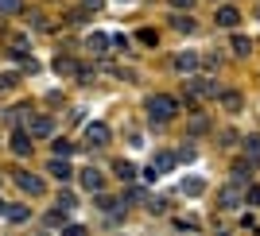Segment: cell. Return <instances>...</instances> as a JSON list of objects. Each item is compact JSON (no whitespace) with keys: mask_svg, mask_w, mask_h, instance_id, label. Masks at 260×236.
Instances as JSON below:
<instances>
[{"mask_svg":"<svg viewBox=\"0 0 260 236\" xmlns=\"http://www.w3.org/2000/svg\"><path fill=\"white\" fill-rule=\"evenodd\" d=\"M214 20L221 23V27H237L241 12H237V8H229V4H225V8H217V16H214Z\"/></svg>","mask_w":260,"mask_h":236,"instance_id":"ba28073f","label":"cell"},{"mask_svg":"<svg viewBox=\"0 0 260 236\" xmlns=\"http://www.w3.org/2000/svg\"><path fill=\"white\" fill-rule=\"evenodd\" d=\"M12 151H16V155H27V151H31V136H27V132H16V136H12Z\"/></svg>","mask_w":260,"mask_h":236,"instance_id":"8fae6325","label":"cell"},{"mask_svg":"<svg viewBox=\"0 0 260 236\" xmlns=\"http://www.w3.org/2000/svg\"><path fill=\"white\" fill-rule=\"evenodd\" d=\"M86 47H89V51H93V54H105L109 39H105V35H101V31H93V35H89V39H86Z\"/></svg>","mask_w":260,"mask_h":236,"instance_id":"5bb4252c","label":"cell"},{"mask_svg":"<svg viewBox=\"0 0 260 236\" xmlns=\"http://www.w3.org/2000/svg\"><path fill=\"white\" fill-rule=\"evenodd\" d=\"M54 132V120L51 116H35L31 120V136H39V140H43V136H51Z\"/></svg>","mask_w":260,"mask_h":236,"instance_id":"9c48e42d","label":"cell"},{"mask_svg":"<svg viewBox=\"0 0 260 236\" xmlns=\"http://www.w3.org/2000/svg\"><path fill=\"white\" fill-rule=\"evenodd\" d=\"M51 174H54V178H58V182H70V174H74V171L66 167V155H58V159L51 163Z\"/></svg>","mask_w":260,"mask_h":236,"instance_id":"30bf717a","label":"cell"},{"mask_svg":"<svg viewBox=\"0 0 260 236\" xmlns=\"http://www.w3.org/2000/svg\"><path fill=\"white\" fill-rule=\"evenodd\" d=\"M16 182H20L23 193H31V198H39V193H43V178H35V174H16Z\"/></svg>","mask_w":260,"mask_h":236,"instance_id":"5b68a950","label":"cell"},{"mask_svg":"<svg viewBox=\"0 0 260 236\" xmlns=\"http://www.w3.org/2000/svg\"><path fill=\"white\" fill-rule=\"evenodd\" d=\"M58 205H62V209H74V193H58Z\"/></svg>","mask_w":260,"mask_h":236,"instance_id":"d4e9b609","label":"cell"},{"mask_svg":"<svg viewBox=\"0 0 260 236\" xmlns=\"http://www.w3.org/2000/svg\"><path fill=\"white\" fill-rule=\"evenodd\" d=\"M245 155H249L252 167H260V136H249V140H245Z\"/></svg>","mask_w":260,"mask_h":236,"instance_id":"7c38bea8","label":"cell"},{"mask_svg":"<svg viewBox=\"0 0 260 236\" xmlns=\"http://www.w3.org/2000/svg\"><path fill=\"white\" fill-rule=\"evenodd\" d=\"M98 205L105 209V213H113V209H117V202H113V198H98Z\"/></svg>","mask_w":260,"mask_h":236,"instance_id":"4316f807","label":"cell"},{"mask_svg":"<svg viewBox=\"0 0 260 236\" xmlns=\"http://www.w3.org/2000/svg\"><path fill=\"white\" fill-rule=\"evenodd\" d=\"M175 27H179V31H194V20H190V16H175Z\"/></svg>","mask_w":260,"mask_h":236,"instance_id":"603a6c76","label":"cell"},{"mask_svg":"<svg viewBox=\"0 0 260 236\" xmlns=\"http://www.w3.org/2000/svg\"><path fill=\"white\" fill-rule=\"evenodd\" d=\"M148 116L159 120V124H167V120L175 116V101H171V97H163V93L148 97Z\"/></svg>","mask_w":260,"mask_h":236,"instance_id":"6da1fadb","label":"cell"},{"mask_svg":"<svg viewBox=\"0 0 260 236\" xmlns=\"http://www.w3.org/2000/svg\"><path fill=\"white\" fill-rule=\"evenodd\" d=\"M54 70H58V74H74L78 66L70 62V58H54Z\"/></svg>","mask_w":260,"mask_h":236,"instance_id":"7402d4cb","label":"cell"},{"mask_svg":"<svg viewBox=\"0 0 260 236\" xmlns=\"http://www.w3.org/2000/svg\"><path fill=\"white\" fill-rule=\"evenodd\" d=\"M245 202H249V205H260V186H249V193H245Z\"/></svg>","mask_w":260,"mask_h":236,"instance_id":"cb8c5ba5","label":"cell"},{"mask_svg":"<svg viewBox=\"0 0 260 236\" xmlns=\"http://www.w3.org/2000/svg\"><path fill=\"white\" fill-rule=\"evenodd\" d=\"M221 105H225L229 112H237V108H241V97L237 93H221Z\"/></svg>","mask_w":260,"mask_h":236,"instance_id":"ffe728a7","label":"cell"},{"mask_svg":"<svg viewBox=\"0 0 260 236\" xmlns=\"http://www.w3.org/2000/svg\"><path fill=\"white\" fill-rule=\"evenodd\" d=\"M175 8H190V4H194V0H171Z\"/></svg>","mask_w":260,"mask_h":236,"instance_id":"83f0119b","label":"cell"},{"mask_svg":"<svg viewBox=\"0 0 260 236\" xmlns=\"http://www.w3.org/2000/svg\"><path fill=\"white\" fill-rule=\"evenodd\" d=\"M82 186H86L89 193H101V186H105L101 171H93V167H89V171H82Z\"/></svg>","mask_w":260,"mask_h":236,"instance_id":"52a82bcc","label":"cell"},{"mask_svg":"<svg viewBox=\"0 0 260 236\" xmlns=\"http://www.w3.org/2000/svg\"><path fill=\"white\" fill-rule=\"evenodd\" d=\"M241 202H245V193H241L237 186H225V190L217 193V205H221V209H229V213H233V209H241Z\"/></svg>","mask_w":260,"mask_h":236,"instance_id":"3957f363","label":"cell"},{"mask_svg":"<svg viewBox=\"0 0 260 236\" xmlns=\"http://www.w3.org/2000/svg\"><path fill=\"white\" fill-rule=\"evenodd\" d=\"M171 167H175V155H171V151H159V155L152 159V167H148V178H163Z\"/></svg>","mask_w":260,"mask_h":236,"instance_id":"7a4b0ae2","label":"cell"},{"mask_svg":"<svg viewBox=\"0 0 260 236\" xmlns=\"http://www.w3.org/2000/svg\"><path fill=\"white\" fill-rule=\"evenodd\" d=\"M190 93H198V97H217V86L210 82V77H190Z\"/></svg>","mask_w":260,"mask_h":236,"instance_id":"8992f818","label":"cell"},{"mask_svg":"<svg viewBox=\"0 0 260 236\" xmlns=\"http://www.w3.org/2000/svg\"><path fill=\"white\" fill-rule=\"evenodd\" d=\"M233 51H237V54H249V51H252V43L245 39V35H233Z\"/></svg>","mask_w":260,"mask_h":236,"instance_id":"d6986e66","label":"cell"},{"mask_svg":"<svg viewBox=\"0 0 260 236\" xmlns=\"http://www.w3.org/2000/svg\"><path fill=\"white\" fill-rule=\"evenodd\" d=\"M70 151H74V147H70L66 140H58V143H54V155H70Z\"/></svg>","mask_w":260,"mask_h":236,"instance_id":"484cf974","label":"cell"},{"mask_svg":"<svg viewBox=\"0 0 260 236\" xmlns=\"http://www.w3.org/2000/svg\"><path fill=\"white\" fill-rule=\"evenodd\" d=\"M183 193H190V198H198V193H202V178H190V182H183Z\"/></svg>","mask_w":260,"mask_h":236,"instance_id":"44dd1931","label":"cell"},{"mask_svg":"<svg viewBox=\"0 0 260 236\" xmlns=\"http://www.w3.org/2000/svg\"><path fill=\"white\" fill-rule=\"evenodd\" d=\"M86 143H89V147H105V143H109V128H105V124H89V128H86Z\"/></svg>","mask_w":260,"mask_h":236,"instance_id":"277c9868","label":"cell"},{"mask_svg":"<svg viewBox=\"0 0 260 236\" xmlns=\"http://www.w3.org/2000/svg\"><path fill=\"white\" fill-rule=\"evenodd\" d=\"M4 217H8L12 225H20V221H27V217H31V213H27L23 205H4Z\"/></svg>","mask_w":260,"mask_h":236,"instance_id":"4fadbf2b","label":"cell"},{"mask_svg":"<svg viewBox=\"0 0 260 236\" xmlns=\"http://www.w3.org/2000/svg\"><path fill=\"white\" fill-rule=\"evenodd\" d=\"M20 8H23L20 0H0V16H16Z\"/></svg>","mask_w":260,"mask_h":236,"instance_id":"ac0fdd59","label":"cell"},{"mask_svg":"<svg viewBox=\"0 0 260 236\" xmlns=\"http://www.w3.org/2000/svg\"><path fill=\"white\" fill-rule=\"evenodd\" d=\"M117 178H120V182H132V178H136V167L120 159V163H117Z\"/></svg>","mask_w":260,"mask_h":236,"instance_id":"e0dca14e","label":"cell"},{"mask_svg":"<svg viewBox=\"0 0 260 236\" xmlns=\"http://www.w3.org/2000/svg\"><path fill=\"white\" fill-rule=\"evenodd\" d=\"M175 66H179V70H194V66H198V54L194 51H183L179 58H175Z\"/></svg>","mask_w":260,"mask_h":236,"instance_id":"9a60e30c","label":"cell"},{"mask_svg":"<svg viewBox=\"0 0 260 236\" xmlns=\"http://www.w3.org/2000/svg\"><path fill=\"white\" fill-rule=\"evenodd\" d=\"M249 174H252V163H237V167H233V182H249Z\"/></svg>","mask_w":260,"mask_h":236,"instance_id":"2e32d148","label":"cell"},{"mask_svg":"<svg viewBox=\"0 0 260 236\" xmlns=\"http://www.w3.org/2000/svg\"><path fill=\"white\" fill-rule=\"evenodd\" d=\"M256 16H260V8H256Z\"/></svg>","mask_w":260,"mask_h":236,"instance_id":"f1b7e54d","label":"cell"}]
</instances>
